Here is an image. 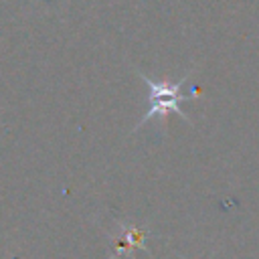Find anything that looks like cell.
<instances>
[{
    "label": "cell",
    "mask_w": 259,
    "mask_h": 259,
    "mask_svg": "<svg viewBox=\"0 0 259 259\" xmlns=\"http://www.w3.org/2000/svg\"><path fill=\"white\" fill-rule=\"evenodd\" d=\"M140 77L144 79V83L148 85V89H150V101H152V105H150V109L144 113V117L140 119V123L136 125V130H140L148 119H152V117H162V115H166V111H176L178 115H182V117H186L184 113H182V109H180V101H184V99H190V95L188 93H182V85L186 83V77H182L180 81H176V83H168V81H158V79H152V77H148L146 73H140ZM192 95H196V93H192Z\"/></svg>",
    "instance_id": "6da1fadb"
}]
</instances>
